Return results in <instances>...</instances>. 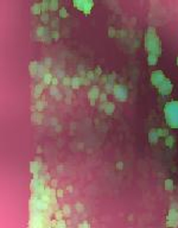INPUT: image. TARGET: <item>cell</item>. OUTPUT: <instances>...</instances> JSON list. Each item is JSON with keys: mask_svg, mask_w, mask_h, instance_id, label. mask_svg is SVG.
Listing matches in <instances>:
<instances>
[{"mask_svg": "<svg viewBox=\"0 0 178 228\" xmlns=\"http://www.w3.org/2000/svg\"><path fill=\"white\" fill-rule=\"evenodd\" d=\"M52 225L55 226V228H65V222L63 220H57L55 222H52Z\"/></svg>", "mask_w": 178, "mask_h": 228, "instance_id": "3957f363", "label": "cell"}, {"mask_svg": "<svg viewBox=\"0 0 178 228\" xmlns=\"http://www.w3.org/2000/svg\"><path fill=\"white\" fill-rule=\"evenodd\" d=\"M167 226H172V227H177L178 226V212L171 210L167 216Z\"/></svg>", "mask_w": 178, "mask_h": 228, "instance_id": "7a4b0ae2", "label": "cell"}, {"mask_svg": "<svg viewBox=\"0 0 178 228\" xmlns=\"http://www.w3.org/2000/svg\"><path fill=\"white\" fill-rule=\"evenodd\" d=\"M56 216H57V220H62V213L61 212H58L56 214Z\"/></svg>", "mask_w": 178, "mask_h": 228, "instance_id": "52a82bcc", "label": "cell"}, {"mask_svg": "<svg viewBox=\"0 0 178 228\" xmlns=\"http://www.w3.org/2000/svg\"><path fill=\"white\" fill-rule=\"evenodd\" d=\"M57 195H58V196H62V190H58V193H57Z\"/></svg>", "mask_w": 178, "mask_h": 228, "instance_id": "9c48e42d", "label": "cell"}, {"mask_svg": "<svg viewBox=\"0 0 178 228\" xmlns=\"http://www.w3.org/2000/svg\"><path fill=\"white\" fill-rule=\"evenodd\" d=\"M166 114V121L171 127H178V102L172 101L170 103H166L165 107Z\"/></svg>", "mask_w": 178, "mask_h": 228, "instance_id": "6da1fadb", "label": "cell"}, {"mask_svg": "<svg viewBox=\"0 0 178 228\" xmlns=\"http://www.w3.org/2000/svg\"><path fill=\"white\" fill-rule=\"evenodd\" d=\"M166 189L172 190V181H166Z\"/></svg>", "mask_w": 178, "mask_h": 228, "instance_id": "5b68a950", "label": "cell"}, {"mask_svg": "<svg viewBox=\"0 0 178 228\" xmlns=\"http://www.w3.org/2000/svg\"><path fill=\"white\" fill-rule=\"evenodd\" d=\"M79 228H89V225H88V223H86V222H84V223H83V225H80V226H79Z\"/></svg>", "mask_w": 178, "mask_h": 228, "instance_id": "8992f818", "label": "cell"}, {"mask_svg": "<svg viewBox=\"0 0 178 228\" xmlns=\"http://www.w3.org/2000/svg\"><path fill=\"white\" fill-rule=\"evenodd\" d=\"M61 11H62V12H61V15H67V12H65V10H64V8H62Z\"/></svg>", "mask_w": 178, "mask_h": 228, "instance_id": "ba28073f", "label": "cell"}, {"mask_svg": "<svg viewBox=\"0 0 178 228\" xmlns=\"http://www.w3.org/2000/svg\"><path fill=\"white\" fill-rule=\"evenodd\" d=\"M63 214H65L67 216L70 215V207H69V206H64V207H63Z\"/></svg>", "mask_w": 178, "mask_h": 228, "instance_id": "277c9868", "label": "cell"}]
</instances>
